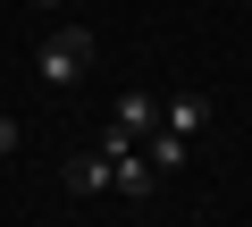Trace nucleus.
I'll list each match as a JSON object with an SVG mask.
<instances>
[{"label":"nucleus","instance_id":"nucleus-4","mask_svg":"<svg viewBox=\"0 0 252 227\" xmlns=\"http://www.w3.org/2000/svg\"><path fill=\"white\" fill-rule=\"evenodd\" d=\"M67 194H76V202H101V194H109V152H101V143H93L84 160H67Z\"/></svg>","mask_w":252,"mask_h":227},{"label":"nucleus","instance_id":"nucleus-7","mask_svg":"<svg viewBox=\"0 0 252 227\" xmlns=\"http://www.w3.org/2000/svg\"><path fill=\"white\" fill-rule=\"evenodd\" d=\"M26 9H34V17H59V9H67V0H26Z\"/></svg>","mask_w":252,"mask_h":227},{"label":"nucleus","instance_id":"nucleus-1","mask_svg":"<svg viewBox=\"0 0 252 227\" xmlns=\"http://www.w3.org/2000/svg\"><path fill=\"white\" fill-rule=\"evenodd\" d=\"M34 76L59 84V93L84 84V76H93V26H51V34L34 42Z\"/></svg>","mask_w":252,"mask_h":227},{"label":"nucleus","instance_id":"nucleus-3","mask_svg":"<svg viewBox=\"0 0 252 227\" xmlns=\"http://www.w3.org/2000/svg\"><path fill=\"white\" fill-rule=\"evenodd\" d=\"M210 127V101L202 93H177V101H160V135H177V143H193Z\"/></svg>","mask_w":252,"mask_h":227},{"label":"nucleus","instance_id":"nucleus-6","mask_svg":"<svg viewBox=\"0 0 252 227\" xmlns=\"http://www.w3.org/2000/svg\"><path fill=\"white\" fill-rule=\"evenodd\" d=\"M17 143H26V127H17V118H9V109H0V160H9V152H17Z\"/></svg>","mask_w":252,"mask_h":227},{"label":"nucleus","instance_id":"nucleus-2","mask_svg":"<svg viewBox=\"0 0 252 227\" xmlns=\"http://www.w3.org/2000/svg\"><path fill=\"white\" fill-rule=\"evenodd\" d=\"M101 135H118V143L160 135V93H118V109H109V127H101Z\"/></svg>","mask_w":252,"mask_h":227},{"label":"nucleus","instance_id":"nucleus-5","mask_svg":"<svg viewBox=\"0 0 252 227\" xmlns=\"http://www.w3.org/2000/svg\"><path fill=\"white\" fill-rule=\"evenodd\" d=\"M143 152H152V168H160V177H168V168H185V143H177V135H143Z\"/></svg>","mask_w":252,"mask_h":227}]
</instances>
